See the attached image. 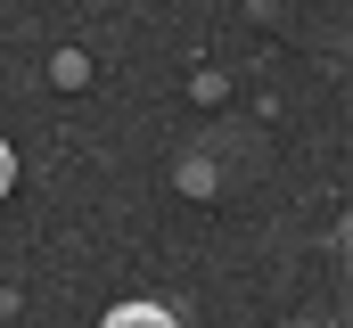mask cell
<instances>
[{"label":"cell","mask_w":353,"mask_h":328,"mask_svg":"<svg viewBox=\"0 0 353 328\" xmlns=\"http://www.w3.org/2000/svg\"><path fill=\"white\" fill-rule=\"evenodd\" d=\"M8 181H17V156H8V140H0V197H8Z\"/></svg>","instance_id":"6da1fadb"}]
</instances>
